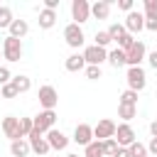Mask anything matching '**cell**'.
Masks as SVG:
<instances>
[{"label": "cell", "mask_w": 157, "mask_h": 157, "mask_svg": "<svg viewBox=\"0 0 157 157\" xmlns=\"http://www.w3.org/2000/svg\"><path fill=\"white\" fill-rule=\"evenodd\" d=\"M88 17H91V2L88 0H71V20H74V25H83V22H88Z\"/></svg>", "instance_id": "cell-4"}, {"label": "cell", "mask_w": 157, "mask_h": 157, "mask_svg": "<svg viewBox=\"0 0 157 157\" xmlns=\"http://www.w3.org/2000/svg\"><path fill=\"white\" fill-rule=\"evenodd\" d=\"M137 115V105H123L118 103V118H123V123H130Z\"/></svg>", "instance_id": "cell-24"}, {"label": "cell", "mask_w": 157, "mask_h": 157, "mask_svg": "<svg viewBox=\"0 0 157 157\" xmlns=\"http://www.w3.org/2000/svg\"><path fill=\"white\" fill-rule=\"evenodd\" d=\"M115 128H118V123H115V120H110V118H103V120H98V123L93 125V140L103 142V140L113 137V135H115Z\"/></svg>", "instance_id": "cell-6"}, {"label": "cell", "mask_w": 157, "mask_h": 157, "mask_svg": "<svg viewBox=\"0 0 157 157\" xmlns=\"http://www.w3.org/2000/svg\"><path fill=\"white\" fill-rule=\"evenodd\" d=\"M113 140L118 142V147H130L137 137H135V130H132V125H130V123H120V125L115 128Z\"/></svg>", "instance_id": "cell-8"}, {"label": "cell", "mask_w": 157, "mask_h": 157, "mask_svg": "<svg viewBox=\"0 0 157 157\" xmlns=\"http://www.w3.org/2000/svg\"><path fill=\"white\" fill-rule=\"evenodd\" d=\"M120 103H123V105H137V93L130 91V88L123 91V93H120Z\"/></svg>", "instance_id": "cell-29"}, {"label": "cell", "mask_w": 157, "mask_h": 157, "mask_svg": "<svg viewBox=\"0 0 157 157\" xmlns=\"http://www.w3.org/2000/svg\"><path fill=\"white\" fill-rule=\"evenodd\" d=\"M12 10L7 7V5H0V29H7L10 25H12Z\"/></svg>", "instance_id": "cell-26"}, {"label": "cell", "mask_w": 157, "mask_h": 157, "mask_svg": "<svg viewBox=\"0 0 157 157\" xmlns=\"http://www.w3.org/2000/svg\"><path fill=\"white\" fill-rule=\"evenodd\" d=\"M145 29L150 32H157V0H145Z\"/></svg>", "instance_id": "cell-15"}, {"label": "cell", "mask_w": 157, "mask_h": 157, "mask_svg": "<svg viewBox=\"0 0 157 157\" xmlns=\"http://www.w3.org/2000/svg\"><path fill=\"white\" fill-rule=\"evenodd\" d=\"M86 76L91 81H98L101 78V66H86Z\"/></svg>", "instance_id": "cell-35"}, {"label": "cell", "mask_w": 157, "mask_h": 157, "mask_svg": "<svg viewBox=\"0 0 157 157\" xmlns=\"http://www.w3.org/2000/svg\"><path fill=\"white\" fill-rule=\"evenodd\" d=\"M105 59H108V52L101 49V47H96V44H91V47L83 49V61H86V66H101Z\"/></svg>", "instance_id": "cell-11"}, {"label": "cell", "mask_w": 157, "mask_h": 157, "mask_svg": "<svg viewBox=\"0 0 157 157\" xmlns=\"http://www.w3.org/2000/svg\"><path fill=\"white\" fill-rule=\"evenodd\" d=\"M145 147H147V155L157 157V137H152V140H150V145H145Z\"/></svg>", "instance_id": "cell-37"}, {"label": "cell", "mask_w": 157, "mask_h": 157, "mask_svg": "<svg viewBox=\"0 0 157 157\" xmlns=\"http://www.w3.org/2000/svg\"><path fill=\"white\" fill-rule=\"evenodd\" d=\"M2 59H7V61H20L22 59V39H15V37H5L2 39Z\"/></svg>", "instance_id": "cell-2"}, {"label": "cell", "mask_w": 157, "mask_h": 157, "mask_svg": "<svg viewBox=\"0 0 157 157\" xmlns=\"http://www.w3.org/2000/svg\"><path fill=\"white\" fill-rule=\"evenodd\" d=\"M125 81H128V88L140 93L145 86H147V74L142 66H128V74H125Z\"/></svg>", "instance_id": "cell-1"}, {"label": "cell", "mask_w": 157, "mask_h": 157, "mask_svg": "<svg viewBox=\"0 0 157 157\" xmlns=\"http://www.w3.org/2000/svg\"><path fill=\"white\" fill-rule=\"evenodd\" d=\"M110 7H113L110 0H96V2L91 5V15H93L96 20H105V17L110 15Z\"/></svg>", "instance_id": "cell-17"}, {"label": "cell", "mask_w": 157, "mask_h": 157, "mask_svg": "<svg viewBox=\"0 0 157 157\" xmlns=\"http://www.w3.org/2000/svg\"><path fill=\"white\" fill-rule=\"evenodd\" d=\"M76 145H81V147H86L88 142H93V125H88V123H78L76 128H74V137H71Z\"/></svg>", "instance_id": "cell-12"}, {"label": "cell", "mask_w": 157, "mask_h": 157, "mask_svg": "<svg viewBox=\"0 0 157 157\" xmlns=\"http://www.w3.org/2000/svg\"><path fill=\"white\" fill-rule=\"evenodd\" d=\"M27 142H29V150L32 152H37V155H47L52 147H49V142L44 140V135L39 132V130H32L29 135H27Z\"/></svg>", "instance_id": "cell-13"}, {"label": "cell", "mask_w": 157, "mask_h": 157, "mask_svg": "<svg viewBox=\"0 0 157 157\" xmlns=\"http://www.w3.org/2000/svg\"><path fill=\"white\" fill-rule=\"evenodd\" d=\"M132 44H135V37H132V34H128V32H125V34L118 39V49H123V52H128Z\"/></svg>", "instance_id": "cell-32"}, {"label": "cell", "mask_w": 157, "mask_h": 157, "mask_svg": "<svg viewBox=\"0 0 157 157\" xmlns=\"http://www.w3.org/2000/svg\"><path fill=\"white\" fill-rule=\"evenodd\" d=\"M0 56H2V49H0Z\"/></svg>", "instance_id": "cell-44"}, {"label": "cell", "mask_w": 157, "mask_h": 157, "mask_svg": "<svg viewBox=\"0 0 157 157\" xmlns=\"http://www.w3.org/2000/svg\"><path fill=\"white\" fill-rule=\"evenodd\" d=\"M7 29H10V37H15V39H22V37L29 32V25H27L25 20H12V25H10Z\"/></svg>", "instance_id": "cell-20"}, {"label": "cell", "mask_w": 157, "mask_h": 157, "mask_svg": "<svg viewBox=\"0 0 157 157\" xmlns=\"http://www.w3.org/2000/svg\"><path fill=\"white\" fill-rule=\"evenodd\" d=\"M150 132H152V137H157V120L150 123Z\"/></svg>", "instance_id": "cell-42"}, {"label": "cell", "mask_w": 157, "mask_h": 157, "mask_svg": "<svg viewBox=\"0 0 157 157\" xmlns=\"http://www.w3.org/2000/svg\"><path fill=\"white\" fill-rule=\"evenodd\" d=\"M147 64L157 71V52H150V54H147Z\"/></svg>", "instance_id": "cell-39"}, {"label": "cell", "mask_w": 157, "mask_h": 157, "mask_svg": "<svg viewBox=\"0 0 157 157\" xmlns=\"http://www.w3.org/2000/svg\"><path fill=\"white\" fill-rule=\"evenodd\" d=\"M101 145H103V155H105V157H113V152L118 150V142H115L113 137H108V140H103Z\"/></svg>", "instance_id": "cell-34"}, {"label": "cell", "mask_w": 157, "mask_h": 157, "mask_svg": "<svg viewBox=\"0 0 157 157\" xmlns=\"http://www.w3.org/2000/svg\"><path fill=\"white\" fill-rule=\"evenodd\" d=\"M10 81H12L10 69H7V66H0V86H5V83H10Z\"/></svg>", "instance_id": "cell-36"}, {"label": "cell", "mask_w": 157, "mask_h": 157, "mask_svg": "<svg viewBox=\"0 0 157 157\" xmlns=\"http://www.w3.org/2000/svg\"><path fill=\"white\" fill-rule=\"evenodd\" d=\"M118 7H120L123 12H130V10H132V0H118Z\"/></svg>", "instance_id": "cell-38"}, {"label": "cell", "mask_w": 157, "mask_h": 157, "mask_svg": "<svg viewBox=\"0 0 157 157\" xmlns=\"http://www.w3.org/2000/svg\"><path fill=\"white\" fill-rule=\"evenodd\" d=\"M32 123H34V130H39V132L44 135V132H49V130L54 128L56 113H54V110H39V113L32 118Z\"/></svg>", "instance_id": "cell-7"}, {"label": "cell", "mask_w": 157, "mask_h": 157, "mask_svg": "<svg viewBox=\"0 0 157 157\" xmlns=\"http://www.w3.org/2000/svg\"><path fill=\"white\" fill-rule=\"evenodd\" d=\"M64 39H66V44L71 47V49H78L83 42H86V34H83V29L78 27V25H66L64 27Z\"/></svg>", "instance_id": "cell-10"}, {"label": "cell", "mask_w": 157, "mask_h": 157, "mask_svg": "<svg viewBox=\"0 0 157 157\" xmlns=\"http://www.w3.org/2000/svg\"><path fill=\"white\" fill-rule=\"evenodd\" d=\"M83 157H105V155H103V145H101L98 140L88 142V145L83 147Z\"/></svg>", "instance_id": "cell-25"}, {"label": "cell", "mask_w": 157, "mask_h": 157, "mask_svg": "<svg viewBox=\"0 0 157 157\" xmlns=\"http://www.w3.org/2000/svg\"><path fill=\"white\" fill-rule=\"evenodd\" d=\"M32 130H34V123H32V118H20V137H27Z\"/></svg>", "instance_id": "cell-30"}, {"label": "cell", "mask_w": 157, "mask_h": 157, "mask_svg": "<svg viewBox=\"0 0 157 157\" xmlns=\"http://www.w3.org/2000/svg\"><path fill=\"white\" fill-rule=\"evenodd\" d=\"M37 98H39L42 110H54V108H56V103H59V93H56V88H54V86H39Z\"/></svg>", "instance_id": "cell-5"}, {"label": "cell", "mask_w": 157, "mask_h": 157, "mask_svg": "<svg viewBox=\"0 0 157 157\" xmlns=\"http://www.w3.org/2000/svg\"><path fill=\"white\" fill-rule=\"evenodd\" d=\"M39 27L42 29H52L54 27V22H56V12L54 10H39Z\"/></svg>", "instance_id": "cell-21"}, {"label": "cell", "mask_w": 157, "mask_h": 157, "mask_svg": "<svg viewBox=\"0 0 157 157\" xmlns=\"http://www.w3.org/2000/svg\"><path fill=\"white\" fill-rule=\"evenodd\" d=\"M147 157H152V155H147Z\"/></svg>", "instance_id": "cell-45"}, {"label": "cell", "mask_w": 157, "mask_h": 157, "mask_svg": "<svg viewBox=\"0 0 157 157\" xmlns=\"http://www.w3.org/2000/svg\"><path fill=\"white\" fill-rule=\"evenodd\" d=\"M64 157H78V155H74V152H69V155H64Z\"/></svg>", "instance_id": "cell-43"}, {"label": "cell", "mask_w": 157, "mask_h": 157, "mask_svg": "<svg viewBox=\"0 0 157 157\" xmlns=\"http://www.w3.org/2000/svg\"><path fill=\"white\" fill-rule=\"evenodd\" d=\"M0 96H2V98H17L20 93H17V88H15V86H12V81H10V83L0 86Z\"/></svg>", "instance_id": "cell-33"}, {"label": "cell", "mask_w": 157, "mask_h": 157, "mask_svg": "<svg viewBox=\"0 0 157 157\" xmlns=\"http://www.w3.org/2000/svg\"><path fill=\"white\" fill-rule=\"evenodd\" d=\"M64 66H66V71H71V74H76V71H83V69H86L83 54H78V52L69 54V56H66V61H64Z\"/></svg>", "instance_id": "cell-18"}, {"label": "cell", "mask_w": 157, "mask_h": 157, "mask_svg": "<svg viewBox=\"0 0 157 157\" xmlns=\"http://www.w3.org/2000/svg\"><path fill=\"white\" fill-rule=\"evenodd\" d=\"M113 39H110V34L103 29V32H96V47H101V49H105L108 44H110Z\"/></svg>", "instance_id": "cell-31"}, {"label": "cell", "mask_w": 157, "mask_h": 157, "mask_svg": "<svg viewBox=\"0 0 157 157\" xmlns=\"http://www.w3.org/2000/svg\"><path fill=\"white\" fill-rule=\"evenodd\" d=\"M44 140L49 142L52 150H66V147H69V137H66L61 130H56V128H52L49 132H44Z\"/></svg>", "instance_id": "cell-14"}, {"label": "cell", "mask_w": 157, "mask_h": 157, "mask_svg": "<svg viewBox=\"0 0 157 157\" xmlns=\"http://www.w3.org/2000/svg\"><path fill=\"white\" fill-rule=\"evenodd\" d=\"M123 27H125V32L128 34H137V32H142L145 29V17H142V12H137V10H130L128 15H125V22H123Z\"/></svg>", "instance_id": "cell-9"}, {"label": "cell", "mask_w": 157, "mask_h": 157, "mask_svg": "<svg viewBox=\"0 0 157 157\" xmlns=\"http://www.w3.org/2000/svg\"><path fill=\"white\" fill-rule=\"evenodd\" d=\"M128 152H130V157H147V147L142 142H137V140L128 147Z\"/></svg>", "instance_id": "cell-28"}, {"label": "cell", "mask_w": 157, "mask_h": 157, "mask_svg": "<svg viewBox=\"0 0 157 157\" xmlns=\"http://www.w3.org/2000/svg\"><path fill=\"white\" fill-rule=\"evenodd\" d=\"M113 157H130V152H128V147H118L113 152Z\"/></svg>", "instance_id": "cell-41"}, {"label": "cell", "mask_w": 157, "mask_h": 157, "mask_svg": "<svg viewBox=\"0 0 157 157\" xmlns=\"http://www.w3.org/2000/svg\"><path fill=\"white\" fill-rule=\"evenodd\" d=\"M32 150H29V142H27V137H20V140H12L10 142V155L12 157H27Z\"/></svg>", "instance_id": "cell-19"}, {"label": "cell", "mask_w": 157, "mask_h": 157, "mask_svg": "<svg viewBox=\"0 0 157 157\" xmlns=\"http://www.w3.org/2000/svg\"><path fill=\"white\" fill-rule=\"evenodd\" d=\"M105 32L110 34V39H113V42H118V39H120V37L125 34V27H123L120 22H113V25H110V27H108Z\"/></svg>", "instance_id": "cell-27"}, {"label": "cell", "mask_w": 157, "mask_h": 157, "mask_svg": "<svg viewBox=\"0 0 157 157\" xmlns=\"http://www.w3.org/2000/svg\"><path fill=\"white\" fill-rule=\"evenodd\" d=\"M105 61H108L110 66L120 69V66H125V52L115 47V49H110V52H108V59H105Z\"/></svg>", "instance_id": "cell-22"}, {"label": "cell", "mask_w": 157, "mask_h": 157, "mask_svg": "<svg viewBox=\"0 0 157 157\" xmlns=\"http://www.w3.org/2000/svg\"><path fill=\"white\" fill-rule=\"evenodd\" d=\"M12 86L17 88V93H27V91L32 88V78H29V76L17 74V76H12Z\"/></svg>", "instance_id": "cell-23"}, {"label": "cell", "mask_w": 157, "mask_h": 157, "mask_svg": "<svg viewBox=\"0 0 157 157\" xmlns=\"http://www.w3.org/2000/svg\"><path fill=\"white\" fill-rule=\"evenodd\" d=\"M2 132H5V137L12 142V140H20V118H15V115H5L2 118Z\"/></svg>", "instance_id": "cell-16"}, {"label": "cell", "mask_w": 157, "mask_h": 157, "mask_svg": "<svg viewBox=\"0 0 157 157\" xmlns=\"http://www.w3.org/2000/svg\"><path fill=\"white\" fill-rule=\"evenodd\" d=\"M56 7H59V0H44V10H54L56 12Z\"/></svg>", "instance_id": "cell-40"}, {"label": "cell", "mask_w": 157, "mask_h": 157, "mask_svg": "<svg viewBox=\"0 0 157 157\" xmlns=\"http://www.w3.org/2000/svg\"><path fill=\"white\" fill-rule=\"evenodd\" d=\"M145 59H147V47H145V42L135 39V44L125 52V66H140Z\"/></svg>", "instance_id": "cell-3"}]
</instances>
